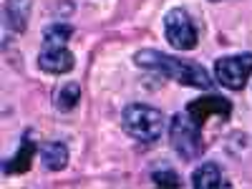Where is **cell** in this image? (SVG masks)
<instances>
[{
	"mask_svg": "<svg viewBox=\"0 0 252 189\" xmlns=\"http://www.w3.org/2000/svg\"><path fill=\"white\" fill-rule=\"evenodd\" d=\"M76 66V58L66 46H43L38 53V68L51 76H63Z\"/></svg>",
	"mask_w": 252,
	"mask_h": 189,
	"instance_id": "7",
	"label": "cell"
},
{
	"mask_svg": "<svg viewBox=\"0 0 252 189\" xmlns=\"http://www.w3.org/2000/svg\"><path fill=\"white\" fill-rule=\"evenodd\" d=\"M35 149H38V146H35L33 136L26 134L23 141H20V146H18V152H15L10 159H5L3 172H5V174H26V172L31 169V161H33V157H35Z\"/></svg>",
	"mask_w": 252,
	"mask_h": 189,
	"instance_id": "8",
	"label": "cell"
},
{
	"mask_svg": "<svg viewBox=\"0 0 252 189\" xmlns=\"http://www.w3.org/2000/svg\"><path fill=\"white\" fill-rule=\"evenodd\" d=\"M169 144L172 149L184 159V161H194L204 154V136H202V126L189 116L187 111H179L172 116L169 124Z\"/></svg>",
	"mask_w": 252,
	"mask_h": 189,
	"instance_id": "3",
	"label": "cell"
},
{
	"mask_svg": "<svg viewBox=\"0 0 252 189\" xmlns=\"http://www.w3.org/2000/svg\"><path fill=\"white\" fill-rule=\"evenodd\" d=\"M187 114L192 116L199 126H204L207 121H212V119H222L227 121L229 116H232V103H229L224 96H202V98H194V101H189L187 103Z\"/></svg>",
	"mask_w": 252,
	"mask_h": 189,
	"instance_id": "6",
	"label": "cell"
},
{
	"mask_svg": "<svg viewBox=\"0 0 252 189\" xmlns=\"http://www.w3.org/2000/svg\"><path fill=\"white\" fill-rule=\"evenodd\" d=\"M73 26L71 23H51L43 31V46H66V40H71Z\"/></svg>",
	"mask_w": 252,
	"mask_h": 189,
	"instance_id": "13",
	"label": "cell"
},
{
	"mask_svg": "<svg viewBox=\"0 0 252 189\" xmlns=\"http://www.w3.org/2000/svg\"><path fill=\"white\" fill-rule=\"evenodd\" d=\"M78 101H81V86L78 83H63L61 91L56 94V109L61 114H71L76 106H78Z\"/></svg>",
	"mask_w": 252,
	"mask_h": 189,
	"instance_id": "12",
	"label": "cell"
},
{
	"mask_svg": "<svg viewBox=\"0 0 252 189\" xmlns=\"http://www.w3.org/2000/svg\"><path fill=\"white\" fill-rule=\"evenodd\" d=\"M252 76V53L222 56L215 61V81L229 91H242Z\"/></svg>",
	"mask_w": 252,
	"mask_h": 189,
	"instance_id": "5",
	"label": "cell"
},
{
	"mask_svg": "<svg viewBox=\"0 0 252 189\" xmlns=\"http://www.w3.org/2000/svg\"><path fill=\"white\" fill-rule=\"evenodd\" d=\"M121 126L131 139L141 144H154L164 131V114L146 103H129L121 111Z\"/></svg>",
	"mask_w": 252,
	"mask_h": 189,
	"instance_id": "2",
	"label": "cell"
},
{
	"mask_svg": "<svg viewBox=\"0 0 252 189\" xmlns=\"http://www.w3.org/2000/svg\"><path fill=\"white\" fill-rule=\"evenodd\" d=\"M33 0H5V26L15 33H26L28 20H31Z\"/></svg>",
	"mask_w": 252,
	"mask_h": 189,
	"instance_id": "10",
	"label": "cell"
},
{
	"mask_svg": "<svg viewBox=\"0 0 252 189\" xmlns=\"http://www.w3.org/2000/svg\"><path fill=\"white\" fill-rule=\"evenodd\" d=\"M192 187L194 189H212V187H222V189H229V184L222 174V169L215 164V161H204L202 166L192 172Z\"/></svg>",
	"mask_w": 252,
	"mask_h": 189,
	"instance_id": "9",
	"label": "cell"
},
{
	"mask_svg": "<svg viewBox=\"0 0 252 189\" xmlns=\"http://www.w3.org/2000/svg\"><path fill=\"white\" fill-rule=\"evenodd\" d=\"M40 161L48 172H61L68 164V144L66 141H46L40 146Z\"/></svg>",
	"mask_w": 252,
	"mask_h": 189,
	"instance_id": "11",
	"label": "cell"
},
{
	"mask_svg": "<svg viewBox=\"0 0 252 189\" xmlns=\"http://www.w3.org/2000/svg\"><path fill=\"white\" fill-rule=\"evenodd\" d=\"M152 182L157 187H182L179 174L172 172V169H157V172H152Z\"/></svg>",
	"mask_w": 252,
	"mask_h": 189,
	"instance_id": "14",
	"label": "cell"
},
{
	"mask_svg": "<svg viewBox=\"0 0 252 189\" xmlns=\"http://www.w3.org/2000/svg\"><path fill=\"white\" fill-rule=\"evenodd\" d=\"M215 3H220V0H215Z\"/></svg>",
	"mask_w": 252,
	"mask_h": 189,
	"instance_id": "15",
	"label": "cell"
},
{
	"mask_svg": "<svg viewBox=\"0 0 252 189\" xmlns=\"http://www.w3.org/2000/svg\"><path fill=\"white\" fill-rule=\"evenodd\" d=\"M164 35L174 51H194L199 43L197 26L184 8H172L164 15Z\"/></svg>",
	"mask_w": 252,
	"mask_h": 189,
	"instance_id": "4",
	"label": "cell"
},
{
	"mask_svg": "<svg viewBox=\"0 0 252 189\" xmlns=\"http://www.w3.org/2000/svg\"><path fill=\"white\" fill-rule=\"evenodd\" d=\"M134 63L144 71H152L161 78L177 81L182 86H194V89H212V76L207 73V68H202L199 63L192 61H182L174 58L164 51L157 48H141L134 53Z\"/></svg>",
	"mask_w": 252,
	"mask_h": 189,
	"instance_id": "1",
	"label": "cell"
}]
</instances>
